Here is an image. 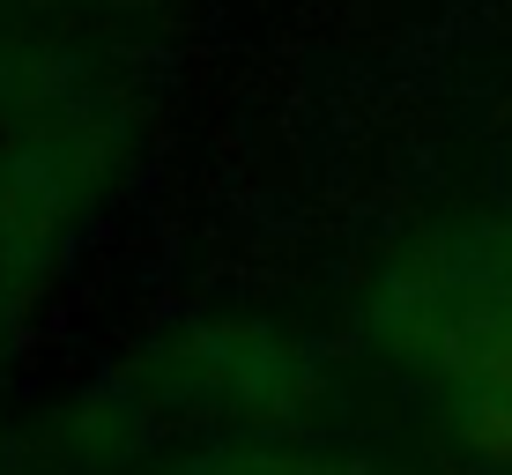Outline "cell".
<instances>
[{
    "label": "cell",
    "mask_w": 512,
    "mask_h": 475,
    "mask_svg": "<svg viewBox=\"0 0 512 475\" xmlns=\"http://www.w3.org/2000/svg\"><path fill=\"white\" fill-rule=\"evenodd\" d=\"M164 475H364V468L342 461V453L297 446V438H223V446L171 461Z\"/></svg>",
    "instance_id": "2"
},
{
    "label": "cell",
    "mask_w": 512,
    "mask_h": 475,
    "mask_svg": "<svg viewBox=\"0 0 512 475\" xmlns=\"http://www.w3.org/2000/svg\"><path fill=\"white\" fill-rule=\"evenodd\" d=\"M372 334L431 379L446 424L512 461V216H453L372 275Z\"/></svg>",
    "instance_id": "1"
}]
</instances>
